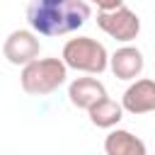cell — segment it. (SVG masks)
<instances>
[{
	"mask_svg": "<svg viewBox=\"0 0 155 155\" xmlns=\"http://www.w3.org/2000/svg\"><path fill=\"white\" fill-rule=\"evenodd\" d=\"M92 10L85 0H31L27 22L39 36H61L80 29Z\"/></svg>",
	"mask_w": 155,
	"mask_h": 155,
	"instance_id": "obj_1",
	"label": "cell"
},
{
	"mask_svg": "<svg viewBox=\"0 0 155 155\" xmlns=\"http://www.w3.org/2000/svg\"><path fill=\"white\" fill-rule=\"evenodd\" d=\"M68 78V65L63 58H34L31 63L22 65L19 85L27 94L41 97L56 92Z\"/></svg>",
	"mask_w": 155,
	"mask_h": 155,
	"instance_id": "obj_2",
	"label": "cell"
},
{
	"mask_svg": "<svg viewBox=\"0 0 155 155\" xmlns=\"http://www.w3.org/2000/svg\"><path fill=\"white\" fill-rule=\"evenodd\" d=\"M63 61H65L68 68L80 70V73H90V75H99L109 68L107 48L92 36H78V39L65 41Z\"/></svg>",
	"mask_w": 155,
	"mask_h": 155,
	"instance_id": "obj_3",
	"label": "cell"
},
{
	"mask_svg": "<svg viewBox=\"0 0 155 155\" xmlns=\"http://www.w3.org/2000/svg\"><path fill=\"white\" fill-rule=\"evenodd\" d=\"M97 27L104 34H109L111 39L128 44L140 34V17L133 10H128L126 5H121V7H114V10H99Z\"/></svg>",
	"mask_w": 155,
	"mask_h": 155,
	"instance_id": "obj_4",
	"label": "cell"
},
{
	"mask_svg": "<svg viewBox=\"0 0 155 155\" xmlns=\"http://www.w3.org/2000/svg\"><path fill=\"white\" fill-rule=\"evenodd\" d=\"M39 51H41V41L34 29H15L2 44V53L12 65L31 63L34 58H39Z\"/></svg>",
	"mask_w": 155,
	"mask_h": 155,
	"instance_id": "obj_5",
	"label": "cell"
},
{
	"mask_svg": "<svg viewBox=\"0 0 155 155\" xmlns=\"http://www.w3.org/2000/svg\"><path fill=\"white\" fill-rule=\"evenodd\" d=\"M121 107L128 114H150L155 111V80L140 78L131 82L121 97Z\"/></svg>",
	"mask_w": 155,
	"mask_h": 155,
	"instance_id": "obj_6",
	"label": "cell"
},
{
	"mask_svg": "<svg viewBox=\"0 0 155 155\" xmlns=\"http://www.w3.org/2000/svg\"><path fill=\"white\" fill-rule=\"evenodd\" d=\"M143 53L136 46H121L109 56V68L119 80H136L143 73Z\"/></svg>",
	"mask_w": 155,
	"mask_h": 155,
	"instance_id": "obj_7",
	"label": "cell"
},
{
	"mask_svg": "<svg viewBox=\"0 0 155 155\" xmlns=\"http://www.w3.org/2000/svg\"><path fill=\"white\" fill-rule=\"evenodd\" d=\"M102 97H107V87L97 78H75L68 87V99L78 109H90Z\"/></svg>",
	"mask_w": 155,
	"mask_h": 155,
	"instance_id": "obj_8",
	"label": "cell"
},
{
	"mask_svg": "<svg viewBox=\"0 0 155 155\" xmlns=\"http://www.w3.org/2000/svg\"><path fill=\"white\" fill-rule=\"evenodd\" d=\"M104 153L107 155H145L148 148L145 143L133 136L131 131H124V128H116L111 131L107 138H104Z\"/></svg>",
	"mask_w": 155,
	"mask_h": 155,
	"instance_id": "obj_9",
	"label": "cell"
},
{
	"mask_svg": "<svg viewBox=\"0 0 155 155\" xmlns=\"http://www.w3.org/2000/svg\"><path fill=\"white\" fill-rule=\"evenodd\" d=\"M87 114H90L92 126H97V128H114L124 119V107H121V102H114L109 97H102L99 102H94L87 109Z\"/></svg>",
	"mask_w": 155,
	"mask_h": 155,
	"instance_id": "obj_10",
	"label": "cell"
},
{
	"mask_svg": "<svg viewBox=\"0 0 155 155\" xmlns=\"http://www.w3.org/2000/svg\"><path fill=\"white\" fill-rule=\"evenodd\" d=\"M90 2H94L99 10H114V7L124 5V0H90Z\"/></svg>",
	"mask_w": 155,
	"mask_h": 155,
	"instance_id": "obj_11",
	"label": "cell"
}]
</instances>
